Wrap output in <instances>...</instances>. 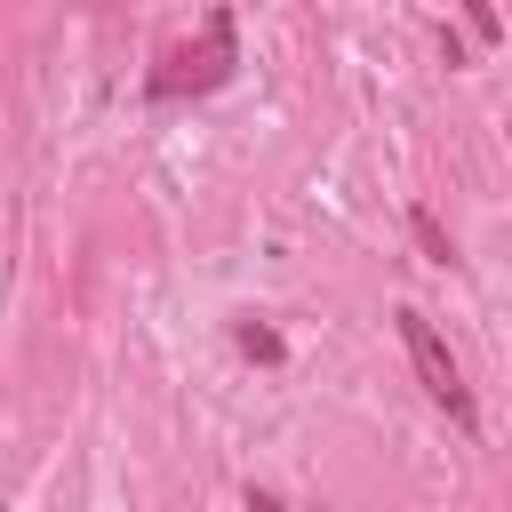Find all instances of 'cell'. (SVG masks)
<instances>
[{
    "label": "cell",
    "mask_w": 512,
    "mask_h": 512,
    "mask_svg": "<svg viewBox=\"0 0 512 512\" xmlns=\"http://www.w3.org/2000/svg\"><path fill=\"white\" fill-rule=\"evenodd\" d=\"M232 64H240V32H232V8H208L200 16V32L192 40H176L160 64H152V96L160 104H176V96H208V88H224L232 80Z\"/></svg>",
    "instance_id": "6da1fadb"
},
{
    "label": "cell",
    "mask_w": 512,
    "mask_h": 512,
    "mask_svg": "<svg viewBox=\"0 0 512 512\" xmlns=\"http://www.w3.org/2000/svg\"><path fill=\"white\" fill-rule=\"evenodd\" d=\"M400 344H408L416 384H424V392H432V400H440V408H448V416L472 432V424H480V408H472V392H464V368H456V352L440 344V328H432L416 304H400Z\"/></svg>",
    "instance_id": "7a4b0ae2"
},
{
    "label": "cell",
    "mask_w": 512,
    "mask_h": 512,
    "mask_svg": "<svg viewBox=\"0 0 512 512\" xmlns=\"http://www.w3.org/2000/svg\"><path fill=\"white\" fill-rule=\"evenodd\" d=\"M408 232H416V248H424L432 264H456V240L440 232V216H432V208H408Z\"/></svg>",
    "instance_id": "3957f363"
},
{
    "label": "cell",
    "mask_w": 512,
    "mask_h": 512,
    "mask_svg": "<svg viewBox=\"0 0 512 512\" xmlns=\"http://www.w3.org/2000/svg\"><path fill=\"white\" fill-rule=\"evenodd\" d=\"M240 352H248V360H280V336H272V328H256V320H248V328H240Z\"/></svg>",
    "instance_id": "277c9868"
},
{
    "label": "cell",
    "mask_w": 512,
    "mask_h": 512,
    "mask_svg": "<svg viewBox=\"0 0 512 512\" xmlns=\"http://www.w3.org/2000/svg\"><path fill=\"white\" fill-rule=\"evenodd\" d=\"M248 512H280V496H264V488H248Z\"/></svg>",
    "instance_id": "5b68a950"
}]
</instances>
